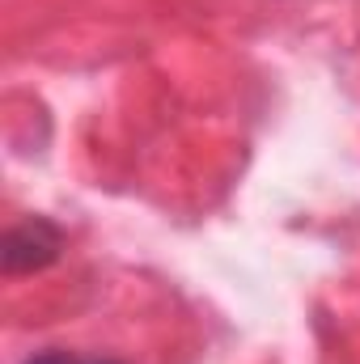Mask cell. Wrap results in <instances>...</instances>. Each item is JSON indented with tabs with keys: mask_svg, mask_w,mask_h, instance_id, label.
<instances>
[{
	"mask_svg": "<svg viewBox=\"0 0 360 364\" xmlns=\"http://www.w3.org/2000/svg\"><path fill=\"white\" fill-rule=\"evenodd\" d=\"M60 255V229L47 220H26L4 242V272H38Z\"/></svg>",
	"mask_w": 360,
	"mask_h": 364,
	"instance_id": "obj_1",
	"label": "cell"
},
{
	"mask_svg": "<svg viewBox=\"0 0 360 364\" xmlns=\"http://www.w3.org/2000/svg\"><path fill=\"white\" fill-rule=\"evenodd\" d=\"M26 364H115V360H90V356H73V352H43V356H30Z\"/></svg>",
	"mask_w": 360,
	"mask_h": 364,
	"instance_id": "obj_2",
	"label": "cell"
}]
</instances>
